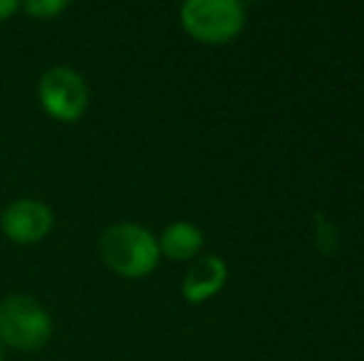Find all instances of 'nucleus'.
<instances>
[{"instance_id":"f257e3e1","label":"nucleus","mask_w":364,"mask_h":361,"mask_svg":"<svg viewBox=\"0 0 364 361\" xmlns=\"http://www.w3.org/2000/svg\"><path fill=\"white\" fill-rule=\"evenodd\" d=\"M100 257L112 272L139 279L156 270L159 238L139 223H114L100 238Z\"/></svg>"},{"instance_id":"f03ea898","label":"nucleus","mask_w":364,"mask_h":361,"mask_svg":"<svg viewBox=\"0 0 364 361\" xmlns=\"http://www.w3.org/2000/svg\"><path fill=\"white\" fill-rule=\"evenodd\" d=\"M53 337L50 312L30 294H8L0 302V344L18 352H38Z\"/></svg>"},{"instance_id":"7ed1b4c3","label":"nucleus","mask_w":364,"mask_h":361,"mask_svg":"<svg viewBox=\"0 0 364 361\" xmlns=\"http://www.w3.org/2000/svg\"><path fill=\"white\" fill-rule=\"evenodd\" d=\"M178 15L183 30L203 45L230 43L245 25V5L240 0H186Z\"/></svg>"},{"instance_id":"20e7f679","label":"nucleus","mask_w":364,"mask_h":361,"mask_svg":"<svg viewBox=\"0 0 364 361\" xmlns=\"http://www.w3.org/2000/svg\"><path fill=\"white\" fill-rule=\"evenodd\" d=\"M38 99L40 106L48 111L53 119L73 124L82 119L90 104V89L87 82L73 67H50L38 82Z\"/></svg>"},{"instance_id":"39448f33","label":"nucleus","mask_w":364,"mask_h":361,"mask_svg":"<svg viewBox=\"0 0 364 361\" xmlns=\"http://www.w3.org/2000/svg\"><path fill=\"white\" fill-rule=\"evenodd\" d=\"M55 226V216L50 206L35 198H18L0 216V228L5 238L18 245H35L45 240Z\"/></svg>"},{"instance_id":"423d86ee","label":"nucleus","mask_w":364,"mask_h":361,"mask_svg":"<svg viewBox=\"0 0 364 361\" xmlns=\"http://www.w3.org/2000/svg\"><path fill=\"white\" fill-rule=\"evenodd\" d=\"M228 279V265L218 255H201L186 270L181 282V294L188 304H203L223 289Z\"/></svg>"},{"instance_id":"0eeeda50","label":"nucleus","mask_w":364,"mask_h":361,"mask_svg":"<svg viewBox=\"0 0 364 361\" xmlns=\"http://www.w3.org/2000/svg\"><path fill=\"white\" fill-rule=\"evenodd\" d=\"M203 248V231L188 221H176L171 226L164 228L161 238H159V250L166 255L168 260H191L201 252Z\"/></svg>"},{"instance_id":"6e6552de","label":"nucleus","mask_w":364,"mask_h":361,"mask_svg":"<svg viewBox=\"0 0 364 361\" xmlns=\"http://www.w3.org/2000/svg\"><path fill=\"white\" fill-rule=\"evenodd\" d=\"M20 8L38 20H50V18H55V15L65 13V10L70 8V3L68 0H28V3H23Z\"/></svg>"},{"instance_id":"1a4fd4ad","label":"nucleus","mask_w":364,"mask_h":361,"mask_svg":"<svg viewBox=\"0 0 364 361\" xmlns=\"http://www.w3.org/2000/svg\"><path fill=\"white\" fill-rule=\"evenodd\" d=\"M18 10H20L18 0H0V23H3V20H8V18H13Z\"/></svg>"},{"instance_id":"9d476101","label":"nucleus","mask_w":364,"mask_h":361,"mask_svg":"<svg viewBox=\"0 0 364 361\" xmlns=\"http://www.w3.org/2000/svg\"><path fill=\"white\" fill-rule=\"evenodd\" d=\"M0 361H3V344H0Z\"/></svg>"}]
</instances>
